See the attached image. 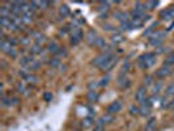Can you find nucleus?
Segmentation results:
<instances>
[{"label": "nucleus", "mask_w": 174, "mask_h": 131, "mask_svg": "<svg viewBox=\"0 0 174 131\" xmlns=\"http://www.w3.org/2000/svg\"><path fill=\"white\" fill-rule=\"evenodd\" d=\"M157 25H158V23H153L149 28H147V30H144V35H149L152 32L155 30V28H157Z\"/></svg>", "instance_id": "nucleus-39"}, {"label": "nucleus", "mask_w": 174, "mask_h": 131, "mask_svg": "<svg viewBox=\"0 0 174 131\" xmlns=\"http://www.w3.org/2000/svg\"><path fill=\"white\" fill-rule=\"evenodd\" d=\"M155 63H156V54L155 53H147V54H143L137 58V64H139L143 70H147V68L152 67Z\"/></svg>", "instance_id": "nucleus-1"}, {"label": "nucleus", "mask_w": 174, "mask_h": 131, "mask_svg": "<svg viewBox=\"0 0 174 131\" xmlns=\"http://www.w3.org/2000/svg\"><path fill=\"white\" fill-rule=\"evenodd\" d=\"M109 80H110V77H109V76L102 77V79L100 80V86H106L109 84Z\"/></svg>", "instance_id": "nucleus-43"}, {"label": "nucleus", "mask_w": 174, "mask_h": 131, "mask_svg": "<svg viewBox=\"0 0 174 131\" xmlns=\"http://www.w3.org/2000/svg\"><path fill=\"white\" fill-rule=\"evenodd\" d=\"M94 46L96 47H98V49H102V50H105L107 46H106V42H105V39L102 38V37H100L97 41H96V43H94Z\"/></svg>", "instance_id": "nucleus-30"}, {"label": "nucleus", "mask_w": 174, "mask_h": 131, "mask_svg": "<svg viewBox=\"0 0 174 131\" xmlns=\"http://www.w3.org/2000/svg\"><path fill=\"white\" fill-rule=\"evenodd\" d=\"M69 8L66 5V4H63V5H60V8H59V14H60V17H63V18H66V17H68L69 16Z\"/></svg>", "instance_id": "nucleus-19"}, {"label": "nucleus", "mask_w": 174, "mask_h": 131, "mask_svg": "<svg viewBox=\"0 0 174 131\" xmlns=\"http://www.w3.org/2000/svg\"><path fill=\"white\" fill-rule=\"evenodd\" d=\"M42 97H43V100H45L46 102H50V101L53 100V92H45Z\"/></svg>", "instance_id": "nucleus-40"}, {"label": "nucleus", "mask_w": 174, "mask_h": 131, "mask_svg": "<svg viewBox=\"0 0 174 131\" xmlns=\"http://www.w3.org/2000/svg\"><path fill=\"white\" fill-rule=\"evenodd\" d=\"M18 102H20V100H18L17 97H12V106L18 105Z\"/></svg>", "instance_id": "nucleus-51"}, {"label": "nucleus", "mask_w": 174, "mask_h": 131, "mask_svg": "<svg viewBox=\"0 0 174 131\" xmlns=\"http://www.w3.org/2000/svg\"><path fill=\"white\" fill-rule=\"evenodd\" d=\"M123 41H125V38H123V34L122 33H114L111 35V42L115 43V45H118V43H122Z\"/></svg>", "instance_id": "nucleus-17"}, {"label": "nucleus", "mask_w": 174, "mask_h": 131, "mask_svg": "<svg viewBox=\"0 0 174 131\" xmlns=\"http://www.w3.org/2000/svg\"><path fill=\"white\" fill-rule=\"evenodd\" d=\"M166 51V47H164V46H160V47H157V50H156V55L157 54H162V53H165Z\"/></svg>", "instance_id": "nucleus-50"}, {"label": "nucleus", "mask_w": 174, "mask_h": 131, "mask_svg": "<svg viewBox=\"0 0 174 131\" xmlns=\"http://www.w3.org/2000/svg\"><path fill=\"white\" fill-rule=\"evenodd\" d=\"M113 55H114V54H113V50H111V49H107L106 51L98 54L96 58H94V59L92 60V66H96V67H100V68H101L109 59H110Z\"/></svg>", "instance_id": "nucleus-2"}, {"label": "nucleus", "mask_w": 174, "mask_h": 131, "mask_svg": "<svg viewBox=\"0 0 174 131\" xmlns=\"http://www.w3.org/2000/svg\"><path fill=\"white\" fill-rule=\"evenodd\" d=\"M166 109H174V98L171 100V102L166 105Z\"/></svg>", "instance_id": "nucleus-52"}, {"label": "nucleus", "mask_w": 174, "mask_h": 131, "mask_svg": "<svg viewBox=\"0 0 174 131\" xmlns=\"http://www.w3.org/2000/svg\"><path fill=\"white\" fill-rule=\"evenodd\" d=\"M158 4H160V2H147V3H146L147 9H151V11L156 9L157 7H158Z\"/></svg>", "instance_id": "nucleus-37"}, {"label": "nucleus", "mask_w": 174, "mask_h": 131, "mask_svg": "<svg viewBox=\"0 0 174 131\" xmlns=\"http://www.w3.org/2000/svg\"><path fill=\"white\" fill-rule=\"evenodd\" d=\"M7 55H8V56H11V58H16V56H17V50L14 49V47H12V49L9 50V53L7 54Z\"/></svg>", "instance_id": "nucleus-49"}, {"label": "nucleus", "mask_w": 174, "mask_h": 131, "mask_svg": "<svg viewBox=\"0 0 174 131\" xmlns=\"http://www.w3.org/2000/svg\"><path fill=\"white\" fill-rule=\"evenodd\" d=\"M170 67H169V66H162V67H160V68H158L157 71H156V76L158 77V79H164V77H166V76H169L170 75Z\"/></svg>", "instance_id": "nucleus-7"}, {"label": "nucleus", "mask_w": 174, "mask_h": 131, "mask_svg": "<svg viewBox=\"0 0 174 131\" xmlns=\"http://www.w3.org/2000/svg\"><path fill=\"white\" fill-rule=\"evenodd\" d=\"M100 38V35L97 34V32L94 30V29H92V30H89L88 33H86V35H85V41H86V43L88 45H90V46H94V43H96V41Z\"/></svg>", "instance_id": "nucleus-5"}, {"label": "nucleus", "mask_w": 174, "mask_h": 131, "mask_svg": "<svg viewBox=\"0 0 174 131\" xmlns=\"http://www.w3.org/2000/svg\"><path fill=\"white\" fill-rule=\"evenodd\" d=\"M24 81H25L26 84H37L38 77L35 76V75H33V74H29V75L24 79Z\"/></svg>", "instance_id": "nucleus-22"}, {"label": "nucleus", "mask_w": 174, "mask_h": 131, "mask_svg": "<svg viewBox=\"0 0 174 131\" xmlns=\"http://www.w3.org/2000/svg\"><path fill=\"white\" fill-rule=\"evenodd\" d=\"M122 109V102L120 101H113V102L107 106V114L114 115L115 113H118Z\"/></svg>", "instance_id": "nucleus-6"}, {"label": "nucleus", "mask_w": 174, "mask_h": 131, "mask_svg": "<svg viewBox=\"0 0 174 131\" xmlns=\"http://www.w3.org/2000/svg\"><path fill=\"white\" fill-rule=\"evenodd\" d=\"M114 17L120 21L122 23H126V21H130L131 20V17H130V13H126V12H122V11H117L114 13Z\"/></svg>", "instance_id": "nucleus-10"}, {"label": "nucleus", "mask_w": 174, "mask_h": 131, "mask_svg": "<svg viewBox=\"0 0 174 131\" xmlns=\"http://www.w3.org/2000/svg\"><path fill=\"white\" fill-rule=\"evenodd\" d=\"M33 60H34L33 55H24V56H21V59H20V64L23 66V67H26V68H28Z\"/></svg>", "instance_id": "nucleus-12"}, {"label": "nucleus", "mask_w": 174, "mask_h": 131, "mask_svg": "<svg viewBox=\"0 0 174 131\" xmlns=\"http://www.w3.org/2000/svg\"><path fill=\"white\" fill-rule=\"evenodd\" d=\"M12 24V20L9 17H0V25L3 29H8V26Z\"/></svg>", "instance_id": "nucleus-25"}, {"label": "nucleus", "mask_w": 174, "mask_h": 131, "mask_svg": "<svg viewBox=\"0 0 174 131\" xmlns=\"http://www.w3.org/2000/svg\"><path fill=\"white\" fill-rule=\"evenodd\" d=\"M165 66H174V53H171V54H169L168 56L165 58Z\"/></svg>", "instance_id": "nucleus-33"}, {"label": "nucleus", "mask_w": 174, "mask_h": 131, "mask_svg": "<svg viewBox=\"0 0 174 131\" xmlns=\"http://www.w3.org/2000/svg\"><path fill=\"white\" fill-rule=\"evenodd\" d=\"M105 130V122L102 118H100L96 123H94V131H104Z\"/></svg>", "instance_id": "nucleus-28"}, {"label": "nucleus", "mask_w": 174, "mask_h": 131, "mask_svg": "<svg viewBox=\"0 0 174 131\" xmlns=\"http://www.w3.org/2000/svg\"><path fill=\"white\" fill-rule=\"evenodd\" d=\"M117 84L120 86L122 89H126V88H128L130 85H131V81H130V79L128 77H126V75H119L118 76V81H117Z\"/></svg>", "instance_id": "nucleus-9"}, {"label": "nucleus", "mask_w": 174, "mask_h": 131, "mask_svg": "<svg viewBox=\"0 0 174 131\" xmlns=\"http://www.w3.org/2000/svg\"><path fill=\"white\" fill-rule=\"evenodd\" d=\"M134 9L137 11V12H140V13H146L147 5H146V3H140V2H137V3H135V8H134Z\"/></svg>", "instance_id": "nucleus-26"}, {"label": "nucleus", "mask_w": 174, "mask_h": 131, "mask_svg": "<svg viewBox=\"0 0 174 131\" xmlns=\"http://www.w3.org/2000/svg\"><path fill=\"white\" fill-rule=\"evenodd\" d=\"M59 49H60L59 45H58L56 42H53V41H51V42H49V43H47V49H46V50H47V53H50V54H55V55H56V53L59 51Z\"/></svg>", "instance_id": "nucleus-13"}, {"label": "nucleus", "mask_w": 174, "mask_h": 131, "mask_svg": "<svg viewBox=\"0 0 174 131\" xmlns=\"http://www.w3.org/2000/svg\"><path fill=\"white\" fill-rule=\"evenodd\" d=\"M11 49H12V46H11V43H9L8 41H7V39H2V42H0V50H2L3 53H5V54H8Z\"/></svg>", "instance_id": "nucleus-15"}, {"label": "nucleus", "mask_w": 174, "mask_h": 131, "mask_svg": "<svg viewBox=\"0 0 174 131\" xmlns=\"http://www.w3.org/2000/svg\"><path fill=\"white\" fill-rule=\"evenodd\" d=\"M165 94H166V96H169V97L174 96V83H170V84L165 88Z\"/></svg>", "instance_id": "nucleus-31"}, {"label": "nucleus", "mask_w": 174, "mask_h": 131, "mask_svg": "<svg viewBox=\"0 0 174 131\" xmlns=\"http://www.w3.org/2000/svg\"><path fill=\"white\" fill-rule=\"evenodd\" d=\"M2 106H3V107H8V106H12V97H8V96H3V97H2Z\"/></svg>", "instance_id": "nucleus-29"}, {"label": "nucleus", "mask_w": 174, "mask_h": 131, "mask_svg": "<svg viewBox=\"0 0 174 131\" xmlns=\"http://www.w3.org/2000/svg\"><path fill=\"white\" fill-rule=\"evenodd\" d=\"M146 98H147V88H146V86H140V88L137 89L136 93H135V100L140 104L141 101H144Z\"/></svg>", "instance_id": "nucleus-8"}, {"label": "nucleus", "mask_w": 174, "mask_h": 131, "mask_svg": "<svg viewBox=\"0 0 174 131\" xmlns=\"http://www.w3.org/2000/svg\"><path fill=\"white\" fill-rule=\"evenodd\" d=\"M86 98H88L89 102H97V100H98V94L96 91H89L88 93H86Z\"/></svg>", "instance_id": "nucleus-18"}, {"label": "nucleus", "mask_w": 174, "mask_h": 131, "mask_svg": "<svg viewBox=\"0 0 174 131\" xmlns=\"http://www.w3.org/2000/svg\"><path fill=\"white\" fill-rule=\"evenodd\" d=\"M109 5H110V3H109V2H101L100 3V5H98V12H106L107 9H109Z\"/></svg>", "instance_id": "nucleus-34"}, {"label": "nucleus", "mask_w": 174, "mask_h": 131, "mask_svg": "<svg viewBox=\"0 0 174 131\" xmlns=\"http://www.w3.org/2000/svg\"><path fill=\"white\" fill-rule=\"evenodd\" d=\"M101 118H102V121L105 122V125H109V123H111L113 121H114V115H111V114H105L104 115V117H101Z\"/></svg>", "instance_id": "nucleus-35"}, {"label": "nucleus", "mask_w": 174, "mask_h": 131, "mask_svg": "<svg viewBox=\"0 0 174 131\" xmlns=\"http://www.w3.org/2000/svg\"><path fill=\"white\" fill-rule=\"evenodd\" d=\"M97 85H100V83H97V81H90V83L88 84V89H89V91H96Z\"/></svg>", "instance_id": "nucleus-46"}, {"label": "nucleus", "mask_w": 174, "mask_h": 131, "mask_svg": "<svg viewBox=\"0 0 174 131\" xmlns=\"http://www.w3.org/2000/svg\"><path fill=\"white\" fill-rule=\"evenodd\" d=\"M50 4L51 3H49V2H37V7L39 9H46Z\"/></svg>", "instance_id": "nucleus-41"}, {"label": "nucleus", "mask_w": 174, "mask_h": 131, "mask_svg": "<svg viewBox=\"0 0 174 131\" xmlns=\"http://www.w3.org/2000/svg\"><path fill=\"white\" fill-rule=\"evenodd\" d=\"M76 131H79V130H76Z\"/></svg>", "instance_id": "nucleus-53"}, {"label": "nucleus", "mask_w": 174, "mask_h": 131, "mask_svg": "<svg viewBox=\"0 0 174 131\" xmlns=\"http://www.w3.org/2000/svg\"><path fill=\"white\" fill-rule=\"evenodd\" d=\"M20 43L23 46H28V45H30V38L29 37H24V38H21L20 39Z\"/></svg>", "instance_id": "nucleus-47"}, {"label": "nucleus", "mask_w": 174, "mask_h": 131, "mask_svg": "<svg viewBox=\"0 0 174 131\" xmlns=\"http://www.w3.org/2000/svg\"><path fill=\"white\" fill-rule=\"evenodd\" d=\"M117 63H118V56H117V55H113L110 59H109V60L102 66V67H101V70L105 71V72H110V71L115 67V64H117Z\"/></svg>", "instance_id": "nucleus-4"}, {"label": "nucleus", "mask_w": 174, "mask_h": 131, "mask_svg": "<svg viewBox=\"0 0 174 131\" xmlns=\"http://www.w3.org/2000/svg\"><path fill=\"white\" fill-rule=\"evenodd\" d=\"M34 16L30 13V14H23V16H21V20H23V23H24V25H30L32 23H33V18Z\"/></svg>", "instance_id": "nucleus-23"}, {"label": "nucleus", "mask_w": 174, "mask_h": 131, "mask_svg": "<svg viewBox=\"0 0 174 131\" xmlns=\"http://www.w3.org/2000/svg\"><path fill=\"white\" fill-rule=\"evenodd\" d=\"M161 89H162V83L161 81H157V83H155V84H152V94H158L161 92Z\"/></svg>", "instance_id": "nucleus-20"}, {"label": "nucleus", "mask_w": 174, "mask_h": 131, "mask_svg": "<svg viewBox=\"0 0 174 131\" xmlns=\"http://www.w3.org/2000/svg\"><path fill=\"white\" fill-rule=\"evenodd\" d=\"M152 84H153V81H152V76L147 75L146 77H144V85H152Z\"/></svg>", "instance_id": "nucleus-48"}, {"label": "nucleus", "mask_w": 174, "mask_h": 131, "mask_svg": "<svg viewBox=\"0 0 174 131\" xmlns=\"http://www.w3.org/2000/svg\"><path fill=\"white\" fill-rule=\"evenodd\" d=\"M39 66H41V62L39 60H33L32 63H30V66L28 67V70H30V71H35L37 68H39Z\"/></svg>", "instance_id": "nucleus-36"}, {"label": "nucleus", "mask_w": 174, "mask_h": 131, "mask_svg": "<svg viewBox=\"0 0 174 131\" xmlns=\"http://www.w3.org/2000/svg\"><path fill=\"white\" fill-rule=\"evenodd\" d=\"M33 35H34V39H35V43H37V45L41 46V43H45L46 38H45V35H43V34H41V33H34Z\"/></svg>", "instance_id": "nucleus-27"}, {"label": "nucleus", "mask_w": 174, "mask_h": 131, "mask_svg": "<svg viewBox=\"0 0 174 131\" xmlns=\"http://www.w3.org/2000/svg\"><path fill=\"white\" fill-rule=\"evenodd\" d=\"M30 55H39V56H42L43 55V49H42V46L37 45V43H34V45L30 47Z\"/></svg>", "instance_id": "nucleus-14"}, {"label": "nucleus", "mask_w": 174, "mask_h": 131, "mask_svg": "<svg viewBox=\"0 0 174 131\" xmlns=\"http://www.w3.org/2000/svg\"><path fill=\"white\" fill-rule=\"evenodd\" d=\"M130 67H131V64H130V62H128V60H125V62H123V66H122L120 74H122V75H125L126 72L130 70Z\"/></svg>", "instance_id": "nucleus-38"}, {"label": "nucleus", "mask_w": 174, "mask_h": 131, "mask_svg": "<svg viewBox=\"0 0 174 131\" xmlns=\"http://www.w3.org/2000/svg\"><path fill=\"white\" fill-rule=\"evenodd\" d=\"M7 41H8L11 43V46L14 47L17 45V43H20V41H17V38H14V37H9V38H7Z\"/></svg>", "instance_id": "nucleus-45"}, {"label": "nucleus", "mask_w": 174, "mask_h": 131, "mask_svg": "<svg viewBox=\"0 0 174 131\" xmlns=\"http://www.w3.org/2000/svg\"><path fill=\"white\" fill-rule=\"evenodd\" d=\"M155 126H156V118L151 117L149 121L147 122V125H146V131H153Z\"/></svg>", "instance_id": "nucleus-24"}, {"label": "nucleus", "mask_w": 174, "mask_h": 131, "mask_svg": "<svg viewBox=\"0 0 174 131\" xmlns=\"http://www.w3.org/2000/svg\"><path fill=\"white\" fill-rule=\"evenodd\" d=\"M94 125V121H93V118L90 117H86V118H84L83 119V122H81V126L84 127V128H89V127H92Z\"/></svg>", "instance_id": "nucleus-21"}, {"label": "nucleus", "mask_w": 174, "mask_h": 131, "mask_svg": "<svg viewBox=\"0 0 174 131\" xmlns=\"http://www.w3.org/2000/svg\"><path fill=\"white\" fill-rule=\"evenodd\" d=\"M49 64L51 66V67L55 68V67H59V66H60L62 63H60V59H59V58L55 56V58H53V59H50V60H49Z\"/></svg>", "instance_id": "nucleus-32"}, {"label": "nucleus", "mask_w": 174, "mask_h": 131, "mask_svg": "<svg viewBox=\"0 0 174 131\" xmlns=\"http://www.w3.org/2000/svg\"><path fill=\"white\" fill-rule=\"evenodd\" d=\"M69 33H71V45H77L84 38V34L80 26H74V24H72V29Z\"/></svg>", "instance_id": "nucleus-3"}, {"label": "nucleus", "mask_w": 174, "mask_h": 131, "mask_svg": "<svg viewBox=\"0 0 174 131\" xmlns=\"http://www.w3.org/2000/svg\"><path fill=\"white\" fill-rule=\"evenodd\" d=\"M56 56H58V58H62V56H67V50L64 49V47H60V49H59V51L56 53Z\"/></svg>", "instance_id": "nucleus-42"}, {"label": "nucleus", "mask_w": 174, "mask_h": 131, "mask_svg": "<svg viewBox=\"0 0 174 131\" xmlns=\"http://www.w3.org/2000/svg\"><path fill=\"white\" fill-rule=\"evenodd\" d=\"M130 114H131V115H136V114H139V107H137L136 105H132L131 107H130Z\"/></svg>", "instance_id": "nucleus-44"}, {"label": "nucleus", "mask_w": 174, "mask_h": 131, "mask_svg": "<svg viewBox=\"0 0 174 131\" xmlns=\"http://www.w3.org/2000/svg\"><path fill=\"white\" fill-rule=\"evenodd\" d=\"M16 89L20 94H24V96H28L29 94V89L26 88V83L25 81H18L16 84Z\"/></svg>", "instance_id": "nucleus-11"}, {"label": "nucleus", "mask_w": 174, "mask_h": 131, "mask_svg": "<svg viewBox=\"0 0 174 131\" xmlns=\"http://www.w3.org/2000/svg\"><path fill=\"white\" fill-rule=\"evenodd\" d=\"M119 29L122 32H130V30H132V29H135V28H134V25L131 23V20H130V21H126V23H122Z\"/></svg>", "instance_id": "nucleus-16"}]
</instances>
